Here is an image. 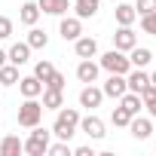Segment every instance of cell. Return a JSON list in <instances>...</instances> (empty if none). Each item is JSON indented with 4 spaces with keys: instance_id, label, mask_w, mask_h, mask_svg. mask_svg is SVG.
Here are the masks:
<instances>
[{
    "instance_id": "6da1fadb",
    "label": "cell",
    "mask_w": 156,
    "mask_h": 156,
    "mask_svg": "<svg viewBox=\"0 0 156 156\" xmlns=\"http://www.w3.org/2000/svg\"><path fill=\"white\" fill-rule=\"evenodd\" d=\"M80 129V110L76 107H58L55 113V122H52V135L61 138V141H70Z\"/></svg>"
},
{
    "instance_id": "7a4b0ae2",
    "label": "cell",
    "mask_w": 156,
    "mask_h": 156,
    "mask_svg": "<svg viewBox=\"0 0 156 156\" xmlns=\"http://www.w3.org/2000/svg\"><path fill=\"white\" fill-rule=\"evenodd\" d=\"M43 119V104L37 98H25V104L19 107V126L22 129H34Z\"/></svg>"
},
{
    "instance_id": "3957f363",
    "label": "cell",
    "mask_w": 156,
    "mask_h": 156,
    "mask_svg": "<svg viewBox=\"0 0 156 156\" xmlns=\"http://www.w3.org/2000/svg\"><path fill=\"white\" fill-rule=\"evenodd\" d=\"M98 64H101L107 73H129V70H132V61H129V58H126V52H119V49L104 52Z\"/></svg>"
},
{
    "instance_id": "277c9868",
    "label": "cell",
    "mask_w": 156,
    "mask_h": 156,
    "mask_svg": "<svg viewBox=\"0 0 156 156\" xmlns=\"http://www.w3.org/2000/svg\"><path fill=\"white\" fill-rule=\"evenodd\" d=\"M49 138H52V132H46V129L34 126L31 138H28V141H22V150H25V153H31V156H43V153H46V147H49Z\"/></svg>"
},
{
    "instance_id": "5b68a950",
    "label": "cell",
    "mask_w": 156,
    "mask_h": 156,
    "mask_svg": "<svg viewBox=\"0 0 156 156\" xmlns=\"http://www.w3.org/2000/svg\"><path fill=\"white\" fill-rule=\"evenodd\" d=\"M135 46H138V37H135L132 25H119V31L113 34V49L129 52V49H135Z\"/></svg>"
},
{
    "instance_id": "8992f818",
    "label": "cell",
    "mask_w": 156,
    "mask_h": 156,
    "mask_svg": "<svg viewBox=\"0 0 156 156\" xmlns=\"http://www.w3.org/2000/svg\"><path fill=\"white\" fill-rule=\"evenodd\" d=\"M126 86H129V92H144L147 86H150V73H144V67H132L129 73H126Z\"/></svg>"
},
{
    "instance_id": "52a82bcc",
    "label": "cell",
    "mask_w": 156,
    "mask_h": 156,
    "mask_svg": "<svg viewBox=\"0 0 156 156\" xmlns=\"http://www.w3.org/2000/svg\"><path fill=\"white\" fill-rule=\"evenodd\" d=\"M101 92H104V98H119V95H126V92H129L126 73H110V80L101 86Z\"/></svg>"
},
{
    "instance_id": "ba28073f",
    "label": "cell",
    "mask_w": 156,
    "mask_h": 156,
    "mask_svg": "<svg viewBox=\"0 0 156 156\" xmlns=\"http://www.w3.org/2000/svg\"><path fill=\"white\" fill-rule=\"evenodd\" d=\"M101 101H104V92H101L95 83H86V89L80 92V107L95 110V107H101Z\"/></svg>"
},
{
    "instance_id": "9c48e42d",
    "label": "cell",
    "mask_w": 156,
    "mask_h": 156,
    "mask_svg": "<svg viewBox=\"0 0 156 156\" xmlns=\"http://www.w3.org/2000/svg\"><path fill=\"white\" fill-rule=\"evenodd\" d=\"M80 132H83V135H89L92 141H101V138L107 135V132H104V122H101L98 116H86V119L80 116Z\"/></svg>"
},
{
    "instance_id": "30bf717a",
    "label": "cell",
    "mask_w": 156,
    "mask_h": 156,
    "mask_svg": "<svg viewBox=\"0 0 156 156\" xmlns=\"http://www.w3.org/2000/svg\"><path fill=\"white\" fill-rule=\"evenodd\" d=\"M98 70H101V64H95L92 58H83L80 64H76V80H80V83H95Z\"/></svg>"
},
{
    "instance_id": "8fae6325",
    "label": "cell",
    "mask_w": 156,
    "mask_h": 156,
    "mask_svg": "<svg viewBox=\"0 0 156 156\" xmlns=\"http://www.w3.org/2000/svg\"><path fill=\"white\" fill-rule=\"evenodd\" d=\"M129 132H132V138H138V141H144V138H150V135H153V122L135 113V116L129 119Z\"/></svg>"
},
{
    "instance_id": "7c38bea8",
    "label": "cell",
    "mask_w": 156,
    "mask_h": 156,
    "mask_svg": "<svg viewBox=\"0 0 156 156\" xmlns=\"http://www.w3.org/2000/svg\"><path fill=\"white\" fill-rule=\"evenodd\" d=\"M19 92L25 95V98H40L43 95V83L37 80V76H19Z\"/></svg>"
},
{
    "instance_id": "4fadbf2b",
    "label": "cell",
    "mask_w": 156,
    "mask_h": 156,
    "mask_svg": "<svg viewBox=\"0 0 156 156\" xmlns=\"http://www.w3.org/2000/svg\"><path fill=\"white\" fill-rule=\"evenodd\" d=\"M58 34L64 37V40H76L83 34V19H61V25H58Z\"/></svg>"
},
{
    "instance_id": "5bb4252c",
    "label": "cell",
    "mask_w": 156,
    "mask_h": 156,
    "mask_svg": "<svg viewBox=\"0 0 156 156\" xmlns=\"http://www.w3.org/2000/svg\"><path fill=\"white\" fill-rule=\"evenodd\" d=\"M73 43H76L73 49H76L80 58H95V55H98V40H95V37H83V34H80Z\"/></svg>"
},
{
    "instance_id": "9a60e30c",
    "label": "cell",
    "mask_w": 156,
    "mask_h": 156,
    "mask_svg": "<svg viewBox=\"0 0 156 156\" xmlns=\"http://www.w3.org/2000/svg\"><path fill=\"white\" fill-rule=\"evenodd\" d=\"M43 110H58V107H64V89H43Z\"/></svg>"
},
{
    "instance_id": "2e32d148",
    "label": "cell",
    "mask_w": 156,
    "mask_h": 156,
    "mask_svg": "<svg viewBox=\"0 0 156 156\" xmlns=\"http://www.w3.org/2000/svg\"><path fill=\"white\" fill-rule=\"evenodd\" d=\"M98 6H101V0H73L76 19H95L98 16Z\"/></svg>"
},
{
    "instance_id": "e0dca14e",
    "label": "cell",
    "mask_w": 156,
    "mask_h": 156,
    "mask_svg": "<svg viewBox=\"0 0 156 156\" xmlns=\"http://www.w3.org/2000/svg\"><path fill=\"white\" fill-rule=\"evenodd\" d=\"M37 6L46 16H64L70 9V0H37Z\"/></svg>"
},
{
    "instance_id": "ac0fdd59",
    "label": "cell",
    "mask_w": 156,
    "mask_h": 156,
    "mask_svg": "<svg viewBox=\"0 0 156 156\" xmlns=\"http://www.w3.org/2000/svg\"><path fill=\"white\" fill-rule=\"evenodd\" d=\"M28 58H31V46H28V43H16V46L6 52V61H9V64H16V67H22Z\"/></svg>"
},
{
    "instance_id": "d6986e66",
    "label": "cell",
    "mask_w": 156,
    "mask_h": 156,
    "mask_svg": "<svg viewBox=\"0 0 156 156\" xmlns=\"http://www.w3.org/2000/svg\"><path fill=\"white\" fill-rule=\"evenodd\" d=\"M37 19H40V6L34 3V0H28V3H22V12H19V22L22 25H37Z\"/></svg>"
},
{
    "instance_id": "ffe728a7",
    "label": "cell",
    "mask_w": 156,
    "mask_h": 156,
    "mask_svg": "<svg viewBox=\"0 0 156 156\" xmlns=\"http://www.w3.org/2000/svg\"><path fill=\"white\" fill-rule=\"evenodd\" d=\"M113 19H116V25H132V22L138 19V12H135V6H132V3H116Z\"/></svg>"
},
{
    "instance_id": "44dd1931",
    "label": "cell",
    "mask_w": 156,
    "mask_h": 156,
    "mask_svg": "<svg viewBox=\"0 0 156 156\" xmlns=\"http://www.w3.org/2000/svg\"><path fill=\"white\" fill-rule=\"evenodd\" d=\"M132 55H129V61H132V67H147L150 61H153V52L147 49V46H135V49H129Z\"/></svg>"
},
{
    "instance_id": "7402d4cb",
    "label": "cell",
    "mask_w": 156,
    "mask_h": 156,
    "mask_svg": "<svg viewBox=\"0 0 156 156\" xmlns=\"http://www.w3.org/2000/svg\"><path fill=\"white\" fill-rule=\"evenodd\" d=\"M25 43H28L31 49H46V46H49V34L31 25V31H28V40H25Z\"/></svg>"
},
{
    "instance_id": "603a6c76",
    "label": "cell",
    "mask_w": 156,
    "mask_h": 156,
    "mask_svg": "<svg viewBox=\"0 0 156 156\" xmlns=\"http://www.w3.org/2000/svg\"><path fill=\"white\" fill-rule=\"evenodd\" d=\"M119 107H126V110L135 116V113H141L144 101H141V95H138V92H126V95H119Z\"/></svg>"
},
{
    "instance_id": "cb8c5ba5",
    "label": "cell",
    "mask_w": 156,
    "mask_h": 156,
    "mask_svg": "<svg viewBox=\"0 0 156 156\" xmlns=\"http://www.w3.org/2000/svg\"><path fill=\"white\" fill-rule=\"evenodd\" d=\"M19 153H22L19 135H6L3 141H0V156H19Z\"/></svg>"
},
{
    "instance_id": "d4e9b609",
    "label": "cell",
    "mask_w": 156,
    "mask_h": 156,
    "mask_svg": "<svg viewBox=\"0 0 156 156\" xmlns=\"http://www.w3.org/2000/svg\"><path fill=\"white\" fill-rule=\"evenodd\" d=\"M19 83V67L16 64H0V86H16Z\"/></svg>"
},
{
    "instance_id": "484cf974",
    "label": "cell",
    "mask_w": 156,
    "mask_h": 156,
    "mask_svg": "<svg viewBox=\"0 0 156 156\" xmlns=\"http://www.w3.org/2000/svg\"><path fill=\"white\" fill-rule=\"evenodd\" d=\"M52 73H55V64H52V61H46V58H43V61H37V64H34V76H37L43 86H46V80H49Z\"/></svg>"
},
{
    "instance_id": "4316f807",
    "label": "cell",
    "mask_w": 156,
    "mask_h": 156,
    "mask_svg": "<svg viewBox=\"0 0 156 156\" xmlns=\"http://www.w3.org/2000/svg\"><path fill=\"white\" fill-rule=\"evenodd\" d=\"M141 101H144V107L150 110V116H156V89H153V86H147V89L141 92Z\"/></svg>"
},
{
    "instance_id": "83f0119b",
    "label": "cell",
    "mask_w": 156,
    "mask_h": 156,
    "mask_svg": "<svg viewBox=\"0 0 156 156\" xmlns=\"http://www.w3.org/2000/svg\"><path fill=\"white\" fill-rule=\"evenodd\" d=\"M129 119H132V113H129L126 107H113V113H110V122H113V126L122 129V126H129Z\"/></svg>"
},
{
    "instance_id": "f1b7e54d",
    "label": "cell",
    "mask_w": 156,
    "mask_h": 156,
    "mask_svg": "<svg viewBox=\"0 0 156 156\" xmlns=\"http://www.w3.org/2000/svg\"><path fill=\"white\" fill-rule=\"evenodd\" d=\"M141 28H144V34H153V37H156V12L141 16Z\"/></svg>"
},
{
    "instance_id": "f546056e",
    "label": "cell",
    "mask_w": 156,
    "mask_h": 156,
    "mask_svg": "<svg viewBox=\"0 0 156 156\" xmlns=\"http://www.w3.org/2000/svg\"><path fill=\"white\" fill-rule=\"evenodd\" d=\"M9 37H12V19L0 16V40H9Z\"/></svg>"
},
{
    "instance_id": "4dcf8cb0",
    "label": "cell",
    "mask_w": 156,
    "mask_h": 156,
    "mask_svg": "<svg viewBox=\"0 0 156 156\" xmlns=\"http://www.w3.org/2000/svg\"><path fill=\"white\" fill-rule=\"evenodd\" d=\"M135 12H138V16L156 12V0H138V3H135Z\"/></svg>"
},
{
    "instance_id": "1f68e13d",
    "label": "cell",
    "mask_w": 156,
    "mask_h": 156,
    "mask_svg": "<svg viewBox=\"0 0 156 156\" xmlns=\"http://www.w3.org/2000/svg\"><path fill=\"white\" fill-rule=\"evenodd\" d=\"M46 153H52V156H67V153H70V147H67V141H61V144H49V147H46Z\"/></svg>"
},
{
    "instance_id": "d6a6232c",
    "label": "cell",
    "mask_w": 156,
    "mask_h": 156,
    "mask_svg": "<svg viewBox=\"0 0 156 156\" xmlns=\"http://www.w3.org/2000/svg\"><path fill=\"white\" fill-rule=\"evenodd\" d=\"M64 83H67V80H64V73H58V70L46 80V86H49V89H64Z\"/></svg>"
},
{
    "instance_id": "836d02e7",
    "label": "cell",
    "mask_w": 156,
    "mask_h": 156,
    "mask_svg": "<svg viewBox=\"0 0 156 156\" xmlns=\"http://www.w3.org/2000/svg\"><path fill=\"white\" fill-rule=\"evenodd\" d=\"M73 153H76V156H95V150H92V147H76Z\"/></svg>"
},
{
    "instance_id": "e575fe53",
    "label": "cell",
    "mask_w": 156,
    "mask_h": 156,
    "mask_svg": "<svg viewBox=\"0 0 156 156\" xmlns=\"http://www.w3.org/2000/svg\"><path fill=\"white\" fill-rule=\"evenodd\" d=\"M150 86H153V89H156V70H153V73H150Z\"/></svg>"
},
{
    "instance_id": "d590c367",
    "label": "cell",
    "mask_w": 156,
    "mask_h": 156,
    "mask_svg": "<svg viewBox=\"0 0 156 156\" xmlns=\"http://www.w3.org/2000/svg\"><path fill=\"white\" fill-rule=\"evenodd\" d=\"M0 64H6V52L3 49H0Z\"/></svg>"
},
{
    "instance_id": "8d00e7d4",
    "label": "cell",
    "mask_w": 156,
    "mask_h": 156,
    "mask_svg": "<svg viewBox=\"0 0 156 156\" xmlns=\"http://www.w3.org/2000/svg\"><path fill=\"white\" fill-rule=\"evenodd\" d=\"M153 132H156V126H153Z\"/></svg>"
}]
</instances>
